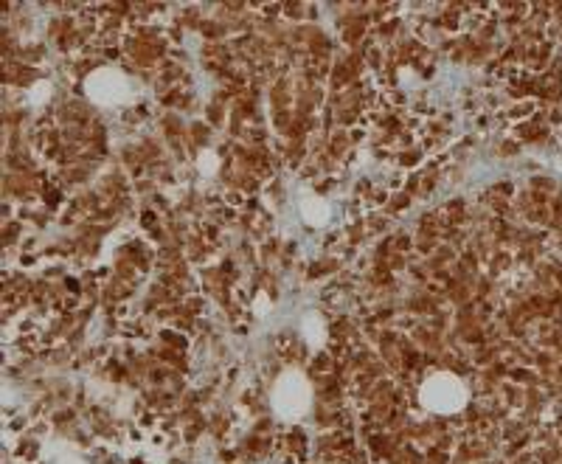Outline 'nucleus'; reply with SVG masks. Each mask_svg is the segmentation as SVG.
<instances>
[{"mask_svg": "<svg viewBox=\"0 0 562 464\" xmlns=\"http://www.w3.org/2000/svg\"><path fill=\"white\" fill-rule=\"evenodd\" d=\"M270 405H273L276 417L287 419V422L303 419L312 408V385H309V380L295 369L281 372L279 380L273 383V391H270Z\"/></svg>", "mask_w": 562, "mask_h": 464, "instance_id": "1", "label": "nucleus"}, {"mask_svg": "<svg viewBox=\"0 0 562 464\" xmlns=\"http://www.w3.org/2000/svg\"><path fill=\"white\" fill-rule=\"evenodd\" d=\"M419 402L430 414H458L470 402V388L458 374L436 372L419 388Z\"/></svg>", "mask_w": 562, "mask_h": 464, "instance_id": "2", "label": "nucleus"}, {"mask_svg": "<svg viewBox=\"0 0 562 464\" xmlns=\"http://www.w3.org/2000/svg\"><path fill=\"white\" fill-rule=\"evenodd\" d=\"M85 93L99 107H121L132 96V85L115 68H96L85 79Z\"/></svg>", "mask_w": 562, "mask_h": 464, "instance_id": "3", "label": "nucleus"}, {"mask_svg": "<svg viewBox=\"0 0 562 464\" xmlns=\"http://www.w3.org/2000/svg\"><path fill=\"white\" fill-rule=\"evenodd\" d=\"M298 211H301V220L306 225L312 228H324L329 225L332 220V205L326 203L321 194H312V192H303L301 200H298Z\"/></svg>", "mask_w": 562, "mask_h": 464, "instance_id": "4", "label": "nucleus"}, {"mask_svg": "<svg viewBox=\"0 0 562 464\" xmlns=\"http://www.w3.org/2000/svg\"><path fill=\"white\" fill-rule=\"evenodd\" d=\"M301 335L303 340L312 346V349H321L326 340V327H324V318L318 315V312H306V315L301 318Z\"/></svg>", "mask_w": 562, "mask_h": 464, "instance_id": "5", "label": "nucleus"}, {"mask_svg": "<svg viewBox=\"0 0 562 464\" xmlns=\"http://www.w3.org/2000/svg\"><path fill=\"white\" fill-rule=\"evenodd\" d=\"M48 96H51V85H48V82H34V88L28 90V102H31L34 107H43V104L48 102Z\"/></svg>", "mask_w": 562, "mask_h": 464, "instance_id": "6", "label": "nucleus"}, {"mask_svg": "<svg viewBox=\"0 0 562 464\" xmlns=\"http://www.w3.org/2000/svg\"><path fill=\"white\" fill-rule=\"evenodd\" d=\"M197 166H200L202 175H214V172H216V166H219V158H216V152H214V149H205V152H200V158H197Z\"/></svg>", "mask_w": 562, "mask_h": 464, "instance_id": "7", "label": "nucleus"}, {"mask_svg": "<svg viewBox=\"0 0 562 464\" xmlns=\"http://www.w3.org/2000/svg\"><path fill=\"white\" fill-rule=\"evenodd\" d=\"M253 307H256V312H259V315H267V309H270V301H267V295H256V301H253Z\"/></svg>", "mask_w": 562, "mask_h": 464, "instance_id": "8", "label": "nucleus"}, {"mask_svg": "<svg viewBox=\"0 0 562 464\" xmlns=\"http://www.w3.org/2000/svg\"><path fill=\"white\" fill-rule=\"evenodd\" d=\"M56 464H85V462H82V459H59Z\"/></svg>", "mask_w": 562, "mask_h": 464, "instance_id": "9", "label": "nucleus"}]
</instances>
